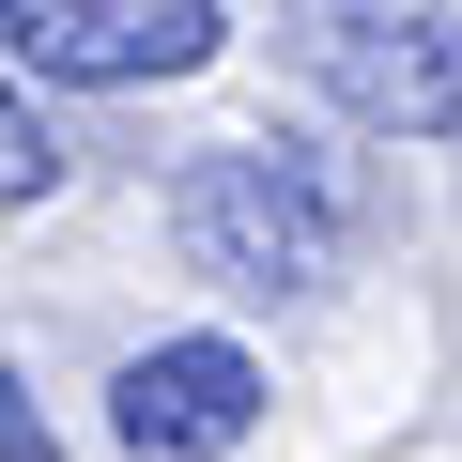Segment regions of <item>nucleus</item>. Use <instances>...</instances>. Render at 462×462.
Listing matches in <instances>:
<instances>
[{"mask_svg": "<svg viewBox=\"0 0 462 462\" xmlns=\"http://www.w3.org/2000/svg\"><path fill=\"white\" fill-rule=\"evenodd\" d=\"M170 247L216 293H324L339 278V185L309 170V139H216L170 170Z\"/></svg>", "mask_w": 462, "mask_h": 462, "instance_id": "nucleus-1", "label": "nucleus"}, {"mask_svg": "<svg viewBox=\"0 0 462 462\" xmlns=\"http://www.w3.org/2000/svg\"><path fill=\"white\" fill-rule=\"evenodd\" d=\"M293 62L339 124L447 139L462 124V0H293Z\"/></svg>", "mask_w": 462, "mask_h": 462, "instance_id": "nucleus-2", "label": "nucleus"}, {"mask_svg": "<svg viewBox=\"0 0 462 462\" xmlns=\"http://www.w3.org/2000/svg\"><path fill=\"white\" fill-rule=\"evenodd\" d=\"M231 47L216 0H0V62L62 78V93H139V78H200Z\"/></svg>", "mask_w": 462, "mask_h": 462, "instance_id": "nucleus-3", "label": "nucleus"}, {"mask_svg": "<svg viewBox=\"0 0 462 462\" xmlns=\"http://www.w3.org/2000/svg\"><path fill=\"white\" fill-rule=\"evenodd\" d=\"M108 431H124L139 462H216V447L263 431V370L231 355V339H154V355H124Z\"/></svg>", "mask_w": 462, "mask_h": 462, "instance_id": "nucleus-4", "label": "nucleus"}, {"mask_svg": "<svg viewBox=\"0 0 462 462\" xmlns=\"http://www.w3.org/2000/svg\"><path fill=\"white\" fill-rule=\"evenodd\" d=\"M62 185V139H47V108L32 93H0V216H16V200H47Z\"/></svg>", "mask_w": 462, "mask_h": 462, "instance_id": "nucleus-5", "label": "nucleus"}, {"mask_svg": "<svg viewBox=\"0 0 462 462\" xmlns=\"http://www.w3.org/2000/svg\"><path fill=\"white\" fill-rule=\"evenodd\" d=\"M0 462H47V416H32V385L0 370Z\"/></svg>", "mask_w": 462, "mask_h": 462, "instance_id": "nucleus-6", "label": "nucleus"}]
</instances>
